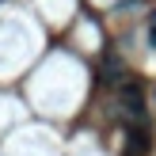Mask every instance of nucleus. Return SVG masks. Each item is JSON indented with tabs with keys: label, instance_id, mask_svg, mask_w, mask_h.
Listing matches in <instances>:
<instances>
[{
	"label": "nucleus",
	"instance_id": "f257e3e1",
	"mask_svg": "<svg viewBox=\"0 0 156 156\" xmlns=\"http://www.w3.org/2000/svg\"><path fill=\"white\" fill-rule=\"evenodd\" d=\"M118 99H122V111H126L129 118H145V91H141V84L122 80L118 84Z\"/></svg>",
	"mask_w": 156,
	"mask_h": 156
},
{
	"label": "nucleus",
	"instance_id": "f03ea898",
	"mask_svg": "<svg viewBox=\"0 0 156 156\" xmlns=\"http://www.w3.org/2000/svg\"><path fill=\"white\" fill-rule=\"evenodd\" d=\"M149 42H152V50H156V12L149 15Z\"/></svg>",
	"mask_w": 156,
	"mask_h": 156
}]
</instances>
